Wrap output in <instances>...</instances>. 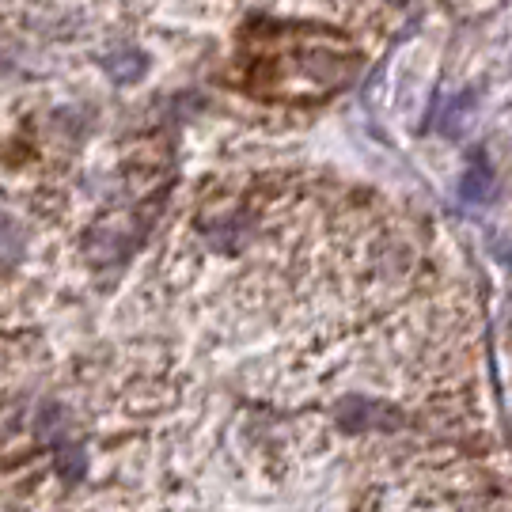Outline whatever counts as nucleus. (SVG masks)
<instances>
[{
  "mask_svg": "<svg viewBox=\"0 0 512 512\" xmlns=\"http://www.w3.org/2000/svg\"><path fill=\"white\" fill-rule=\"evenodd\" d=\"M23 251V232L16 220L0 217V258H16Z\"/></svg>",
  "mask_w": 512,
  "mask_h": 512,
  "instance_id": "f03ea898",
  "label": "nucleus"
},
{
  "mask_svg": "<svg viewBox=\"0 0 512 512\" xmlns=\"http://www.w3.org/2000/svg\"><path fill=\"white\" fill-rule=\"evenodd\" d=\"M57 471H61V478L73 486L76 478H84V471H88V456H84V448H65L61 452V463H57Z\"/></svg>",
  "mask_w": 512,
  "mask_h": 512,
  "instance_id": "f257e3e1",
  "label": "nucleus"
}]
</instances>
